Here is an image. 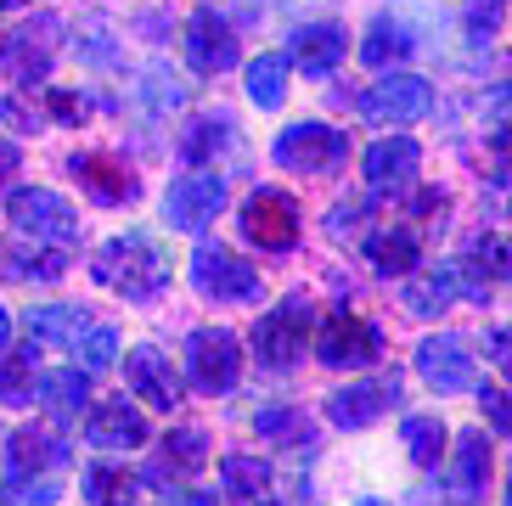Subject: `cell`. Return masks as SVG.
I'll return each instance as SVG.
<instances>
[{"label": "cell", "instance_id": "cell-1", "mask_svg": "<svg viewBox=\"0 0 512 506\" xmlns=\"http://www.w3.org/2000/svg\"><path fill=\"white\" fill-rule=\"evenodd\" d=\"M91 276L102 287H113V293L147 304V298H158L169 287V259H164V248H158L152 237L124 231V237H113V242H102V248H96Z\"/></svg>", "mask_w": 512, "mask_h": 506}, {"label": "cell", "instance_id": "cell-2", "mask_svg": "<svg viewBox=\"0 0 512 506\" xmlns=\"http://www.w3.org/2000/svg\"><path fill=\"white\" fill-rule=\"evenodd\" d=\"M310 321H316V304H310L304 293H287L271 315H259V327H254V355H259V366L287 372V366L304 355Z\"/></svg>", "mask_w": 512, "mask_h": 506}, {"label": "cell", "instance_id": "cell-3", "mask_svg": "<svg viewBox=\"0 0 512 506\" xmlns=\"http://www.w3.org/2000/svg\"><path fill=\"white\" fill-rule=\"evenodd\" d=\"M192 287L203 298H214V304H254V298L265 293L259 270L242 265L237 253L220 248V242H197V253H192Z\"/></svg>", "mask_w": 512, "mask_h": 506}, {"label": "cell", "instance_id": "cell-4", "mask_svg": "<svg viewBox=\"0 0 512 506\" xmlns=\"http://www.w3.org/2000/svg\"><path fill=\"white\" fill-rule=\"evenodd\" d=\"M6 214H12V225L29 242H57V248L79 242V214L68 209V197L46 192V186H17Z\"/></svg>", "mask_w": 512, "mask_h": 506}, {"label": "cell", "instance_id": "cell-5", "mask_svg": "<svg viewBox=\"0 0 512 506\" xmlns=\"http://www.w3.org/2000/svg\"><path fill=\"white\" fill-rule=\"evenodd\" d=\"M186 372L197 394H231L242 377V343L226 327H197L186 338Z\"/></svg>", "mask_w": 512, "mask_h": 506}, {"label": "cell", "instance_id": "cell-6", "mask_svg": "<svg viewBox=\"0 0 512 506\" xmlns=\"http://www.w3.org/2000/svg\"><path fill=\"white\" fill-rule=\"evenodd\" d=\"M344 152H349V135H338L332 124H316V119L287 124L276 135V164L293 169V175H327V169L344 164Z\"/></svg>", "mask_w": 512, "mask_h": 506}, {"label": "cell", "instance_id": "cell-7", "mask_svg": "<svg viewBox=\"0 0 512 506\" xmlns=\"http://www.w3.org/2000/svg\"><path fill=\"white\" fill-rule=\"evenodd\" d=\"M316 355H321V366H372V360L383 355V332L355 310H332L327 321H321Z\"/></svg>", "mask_w": 512, "mask_h": 506}, {"label": "cell", "instance_id": "cell-8", "mask_svg": "<svg viewBox=\"0 0 512 506\" xmlns=\"http://www.w3.org/2000/svg\"><path fill=\"white\" fill-rule=\"evenodd\" d=\"M242 237L259 242L265 253H287L293 242H299V203L287 192H254L248 203H242Z\"/></svg>", "mask_w": 512, "mask_h": 506}, {"label": "cell", "instance_id": "cell-9", "mask_svg": "<svg viewBox=\"0 0 512 506\" xmlns=\"http://www.w3.org/2000/svg\"><path fill=\"white\" fill-rule=\"evenodd\" d=\"M428 107H434V90L417 74H389V79H377L372 90H361V113L372 124H411Z\"/></svg>", "mask_w": 512, "mask_h": 506}, {"label": "cell", "instance_id": "cell-10", "mask_svg": "<svg viewBox=\"0 0 512 506\" xmlns=\"http://www.w3.org/2000/svg\"><path fill=\"white\" fill-rule=\"evenodd\" d=\"M417 372H422V383L434 388V394H467V388L479 383V366H473V355H467V343L451 338V332L422 338Z\"/></svg>", "mask_w": 512, "mask_h": 506}, {"label": "cell", "instance_id": "cell-11", "mask_svg": "<svg viewBox=\"0 0 512 506\" xmlns=\"http://www.w3.org/2000/svg\"><path fill=\"white\" fill-rule=\"evenodd\" d=\"M186 62H192L203 79L237 68V34H231V23L214 12V6H197L192 23H186Z\"/></svg>", "mask_w": 512, "mask_h": 506}, {"label": "cell", "instance_id": "cell-12", "mask_svg": "<svg viewBox=\"0 0 512 506\" xmlns=\"http://www.w3.org/2000/svg\"><path fill=\"white\" fill-rule=\"evenodd\" d=\"M220 209H226V180L220 175H186L164 192V220L175 231H203Z\"/></svg>", "mask_w": 512, "mask_h": 506}, {"label": "cell", "instance_id": "cell-13", "mask_svg": "<svg viewBox=\"0 0 512 506\" xmlns=\"http://www.w3.org/2000/svg\"><path fill=\"white\" fill-rule=\"evenodd\" d=\"M68 169L85 180V192H91L96 203H107V209H119V203H136L141 197L136 169L124 164V158H113V152H74V164Z\"/></svg>", "mask_w": 512, "mask_h": 506}, {"label": "cell", "instance_id": "cell-14", "mask_svg": "<svg viewBox=\"0 0 512 506\" xmlns=\"http://www.w3.org/2000/svg\"><path fill=\"white\" fill-rule=\"evenodd\" d=\"M124 383H130V394L141 405H158V411H175L181 405V377L169 372V360L152 343H141V349L124 355Z\"/></svg>", "mask_w": 512, "mask_h": 506}, {"label": "cell", "instance_id": "cell-15", "mask_svg": "<svg viewBox=\"0 0 512 506\" xmlns=\"http://www.w3.org/2000/svg\"><path fill=\"white\" fill-rule=\"evenodd\" d=\"M389 405H400V377H377V383H355V388H338L327 400V417L338 428H366L377 422Z\"/></svg>", "mask_w": 512, "mask_h": 506}, {"label": "cell", "instance_id": "cell-16", "mask_svg": "<svg viewBox=\"0 0 512 506\" xmlns=\"http://www.w3.org/2000/svg\"><path fill=\"white\" fill-rule=\"evenodd\" d=\"M85 439L96 450H136V445H147V417H141L136 405H124V394L119 400H102V405H91Z\"/></svg>", "mask_w": 512, "mask_h": 506}, {"label": "cell", "instance_id": "cell-17", "mask_svg": "<svg viewBox=\"0 0 512 506\" xmlns=\"http://www.w3.org/2000/svg\"><path fill=\"white\" fill-rule=\"evenodd\" d=\"M456 298H484V282H473L467 265H439L428 282L406 287V310L411 315H439L445 304H456Z\"/></svg>", "mask_w": 512, "mask_h": 506}, {"label": "cell", "instance_id": "cell-18", "mask_svg": "<svg viewBox=\"0 0 512 506\" xmlns=\"http://www.w3.org/2000/svg\"><path fill=\"white\" fill-rule=\"evenodd\" d=\"M203 462H209V439H203L197 428H181V433H169L164 450L152 456L147 484H181V478H192Z\"/></svg>", "mask_w": 512, "mask_h": 506}, {"label": "cell", "instance_id": "cell-19", "mask_svg": "<svg viewBox=\"0 0 512 506\" xmlns=\"http://www.w3.org/2000/svg\"><path fill=\"white\" fill-rule=\"evenodd\" d=\"M484 484H490V439L479 428L456 439V456H451V495L456 501H479Z\"/></svg>", "mask_w": 512, "mask_h": 506}, {"label": "cell", "instance_id": "cell-20", "mask_svg": "<svg viewBox=\"0 0 512 506\" xmlns=\"http://www.w3.org/2000/svg\"><path fill=\"white\" fill-rule=\"evenodd\" d=\"M366 259H372V270H383V276H411L417 259H422V242L406 225H383V231L366 237Z\"/></svg>", "mask_w": 512, "mask_h": 506}, {"label": "cell", "instance_id": "cell-21", "mask_svg": "<svg viewBox=\"0 0 512 506\" xmlns=\"http://www.w3.org/2000/svg\"><path fill=\"white\" fill-rule=\"evenodd\" d=\"M422 164V147L411 141V135H389V141H377L372 152H366V180L372 186H394V180H411Z\"/></svg>", "mask_w": 512, "mask_h": 506}, {"label": "cell", "instance_id": "cell-22", "mask_svg": "<svg viewBox=\"0 0 512 506\" xmlns=\"http://www.w3.org/2000/svg\"><path fill=\"white\" fill-rule=\"evenodd\" d=\"M91 332L85 310L74 304H46V310H29V343H46V349H68Z\"/></svg>", "mask_w": 512, "mask_h": 506}, {"label": "cell", "instance_id": "cell-23", "mask_svg": "<svg viewBox=\"0 0 512 506\" xmlns=\"http://www.w3.org/2000/svg\"><path fill=\"white\" fill-rule=\"evenodd\" d=\"M51 34H57V23L51 17H40V34L23 29L12 34V45H6V62H12V79H23V85H34V79H46L51 74Z\"/></svg>", "mask_w": 512, "mask_h": 506}, {"label": "cell", "instance_id": "cell-24", "mask_svg": "<svg viewBox=\"0 0 512 506\" xmlns=\"http://www.w3.org/2000/svg\"><path fill=\"white\" fill-rule=\"evenodd\" d=\"M344 29H332V23H316V29H299L293 34V62H299L304 74H332L338 57H344Z\"/></svg>", "mask_w": 512, "mask_h": 506}, {"label": "cell", "instance_id": "cell-25", "mask_svg": "<svg viewBox=\"0 0 512 506\" xmlns=\"http://www.w3.org/2000/svg\"><path fill=\"white\" fill-rule=\"evenodd\" d=\"M40 405H46L51 422H74L79 405H91V383H85V372H46L40 377Z\"/></svg>", "mask_w": 512, "mask_h": 506}, {"label": "cell", "instance_id": "cell-26", "mask_svg": "<svg viewBox=\"0 0 512 506\" xmlns=\"http://www.w3.org/2000/svg\"><path fill=\"white\" fill-rule=\"evenodd\" d=\"M85 501L91 506H130L136 501V478L124 473V467H107V462H96V467H85Z\"/></svg>", "mask_w": 512, "mask_h": 506}, {"label": "cell", "instance_id": "cell-27", "mask_svg": "<svg viewBox=\"0 0 512 506\" xmlns=\"http://www.w3.org/2000/svg\"><path fill=\"white\" fill-rule=\"evenodd\" d=\"M57 462H68V445L51 439V433L23 428L12 439V467H17V473H40V467H57Z\"/></svg>", "mask_w": 512, "mask_h": 506}, {"label": "cell", "instance_id": "cell-28", "mask_svg": "<svg viewBox=\"0 0 512 506\" xmlns=\"http://www.w3.org/2000/svg\"><path fill=\"white\" fill-rule=\"evenodd\" d=\"M361 57L372 62V68H389V62L411 57V29H406V23H394V17H377L372 29H366Z\"/></svg>", "mask_w": 512, "mask_h": 506}, {"label": "cell", "instance_id": "cell-29", "mask_svg": "<svg viewBox=\"0 0 512 506\" xmlns=\"http://www.w3.org/2000/svg\"><path fill=\"white\" fill-rule=\"evenodd\" d=\"M62 270H68V259L62 253H40V248H0V276L6 282H23V276H40V282H57Z\"/></svg>", "mask_w": 512, "mask_h": 506}, {"label": "cell", "instance_id": "cell-30", "mask_svg": "<svg viewBox=\"0 0 512 506\" xmlns=\"http://www.w3.org/2000/svg\"><path fill=\"white\" fill-rule=\"evenodd\" d=\"M400 439H406V450H411L417 467H434L439 450H445V422L439 417H406L400 422Z\"/></svg>", "mask_w": 512, "mask_h": 506}, {"label": "cell", "instance_id": "cell-31", "mask_svg": "<svg viewBox=\"0 0 512 506\" xmlns=\"http://www.w3.org/2000/svg\"><path fill=\"white\" fill-rule=\"evenodd\" d=\"M248 96H254L259 107H282V96H287V57L265 51V57L248 68Z\"/></svg>", "mask_w": 512, "mask_h": 506}, {"label": "cell", "instance_id": "cell-32", "mask_svg": "<svg viewBox=\"0 0 512 506\" xmlns=\"http://www.w3.org/2000/svg\"><path fill=\"white\" fill-rule=\"evenodd\" d=\"M226 135H231V119H226V113H209V119H197L192 130H186V141H181V158L203 164V158H214V152L226 147Z\"/></svg>", "mask_w": 512, "mask_h": 506}, {"label": "cell", "instance_id": "cell-33", "mask_svg": "<svg viewBox=\"0 0 512 506\" xmlns=\"http://www.w3.org/2000/svg\"><path fill=\"white\" fill-rule=\"evenodd\" d=\"M34 349H40V343H29L23 355H12L0 366V400L6 405H23L34 394Z\"/></svg>", "mask_w": 512, "mask_h": 506}, {"label": "cell", "instance_id": "cell-34", "mask_svg": "<svg viewBox=\"0 0 512 506\" xmlns=\"http://www.w3.org/2000/svg\"><path fill=\"white\" fill-rule=\"evenodd\" d=\"M220 478H226L231 495H259L271 473H265V462H254V456H226V462H220Z\"/></svg>", "mask_w": 512, "mask_h": 506}, {"label": "cell", "instance_id": "cell-35", "mask_svg": "<svg viewBox=\"0 0 512 506\" xmlns=\"http://www.w3.org/2000/svg\"><path fill=\"white\" fill-rule=\"evenodd\" d=\"M79 360H85V372H107V366L119 360V338H113V327H91V332H85Z\"/></svg>", "mask_w": 512, "mask_h": 506}, {"label": "cell", "instance_id": "cell-36", "mask_svg": "<svg viewBox=\"0 0 512 506\" xmlns=\"http://www.w3.org/2000/svg\"><path fill=\"white\" fill-rule=\"evenodd\" d=\"M473 265H484V276H507L512 270V237H473Z\"/></svg>", "mask_w": 512, "mask_h": 506}, {"label": "cell", "instance_id": "cell-37", "mask_svg": "<svg viewBox=\"0 0 512 506\" xmlns=\"http://www.w3.org/2000/svg\"><path fill=\"white\" fill-rule=\"evenodd\" d=\"M479 405H484V417L496 422V433L512 439V394L507 388H479Z\"/></svg>", "mask_w": 512, "mask_h": 506}, {"label": "cell", "instance_id": "cell-38", "mask_svg": "<svg viewBox=\"0 0 512 506\" xmlns=\"http://www.w3.org/2000/svg\"><path fill=\"white\" fill-rule=\"evenodd\" d=\"M254 428L265 433V439H282V433H299V411H287V405H265L254 417Z\"/></svg>", "mask_w": 512, "mask_h": 506}, {"label": "cell", "instance_id": "cell-39", "mask_svg": "<svg viewBox=\"0 0 512 506\" xmlns=\"http://www.w3.org/2000/svg\"><path fill=\"white\" fill-rule=\"evenodd\" d=\"M484 355H490L501 372L512 377V327H496V332H490V338H484Z\"/></svg>", "mask_w": 512, "mask_h": 506}, {"label": "cell", "instance_id": "cell-40", "mask_svg": "<svg viewBox=\"0 0 512 506\" xmlns=\"http://www.w3.org/2000/svg\"><path fill=\"white\" fill-rule=\"evenodd\" d=\"M57 478H40V484H29V490H23V495H17V501L12 506H57Z\"/></svg>", "mask_w": 512, "mask_h": 506}, {"label": "cell", "instance_id": "cell-41", "mask_svg": "<svg viewBox=\"0 0 512 506\" xmlns=\"http://www.w3.org/2000/svg\"><path fill=\"white\" fill-rule=\"evenodd\" d=\"M51 113H57L62 124H79V119H85V102L68 96V90H51Z\"/></svg>", "mask_w": 512, "mask_h": 506}, {"label": "cell", "instance_id": "cell-42", "mask_svg": "<svg viewBox=\"0 0 512 506\" xmlns=\"http://www.w3.org/2000/svg\"><path fill=\"white\" fill-rule=\"evenodd\" d=\"M496 6H501V0H473V17H467V23L490 34V29H496Z\"/></svg>", "mask_w": 512, "mask_h": 506}, {"label": "cell", "instance_id": "cell-43", "mask_svg": "<svg viewBox=\"0 0 512 506\" xmlns=\"http://www.w3.org/2000/svg\"><path fill=\"white\" fill-rule=\"evenodd\" d=\"M6 349H12V315H6V304H0V360H6Z\"/></svg>", "mask_w": 512, "mask_h": 506}, {"label": "cell", "instance_id": "cell-44", "mask_svg": "<svg viewBox=\"0 0 512 506\" xmlns=\"http://www.w3.org/2000/svg\"><path fill=\"white\" fill-rule=\"evenodd\" d=\"M169 506H214V501H209V495H197V490H186V495H175Z\"/></svg>", "mask_w": 512, "mask_h": 506}, {"label": "cell", "instance_id": "cell-45", "mask_svg": "<svg viewBox=\"0 0 512 506\" xmlns=\"http://www.w3.org/2000/svg\"><path fill=\"white\" fill-rule=\"evenodd\" d=\"M17 169V147H6V141H0V175H12Z\"/></svg>", "mask_w": 512, "mask_h": 506}, {"label": "cell", "instance_id": "cell-46", "mask_svg": "<svg viewBox=\"0 0 512 506\" xmlns=\"http://www.w3.org/2000/svg\"><path fill=\"white\" fill-rule=\"evenodd\" d=\"M6 495H12V490H6V484H0V506H12V501H6Z\"/></svg>", "mask_w": 512, "mask_h": 506}, {"label": "cell", "instance_id": "cell-47", "mask_svg": "<svg viewBox=\"0 0 512 506\" xmlns=\"http://www.w3.org/2000/svg\"><path fill=\"white\" fill-rule=\"evenodd\" d=\"M0 6H29V0H0Z\"/></svg>", "mask_w": 512, "mask_h": 506}, {"label": "cell", "instance_id": "cell-48", "mask_svg": "<svg viewBox=\"0 0 512 506\" xmlns=\"http://www.w3.org/2000/svg\"><path fill=\"white\" fill-rule=\"evenodd\" d=\"M507 506H512V478H507Z\"/></svg>", "mask_w": 512, "mask_h": 506}, {"label": "cell", "instance_id": "cell-49", "mask_svg": "<svg viewBox=\"0 0 512 506\" xmlns=\"http://www.w3.org/2000/svg\"><path fill=\"white\" fill-rule=\"evenodd\" d=\"M259 506H282V501H259Z\"/></svg>", "mask_w": 512, "mask_h": 506}, {"label": "cell", "instance_id": "cell-50", "mask_svg": "<svg viewBox=\"0 0 512 506\" xmlns=\"http://www.w3.org/2000/svg\"><path fill=\"white\" fill-rule=\"evenodd\" d=\"M361 506H383V501H361Z\"/></svg>", "mask_w": 512, "mask_h": 506}]
</instances>
